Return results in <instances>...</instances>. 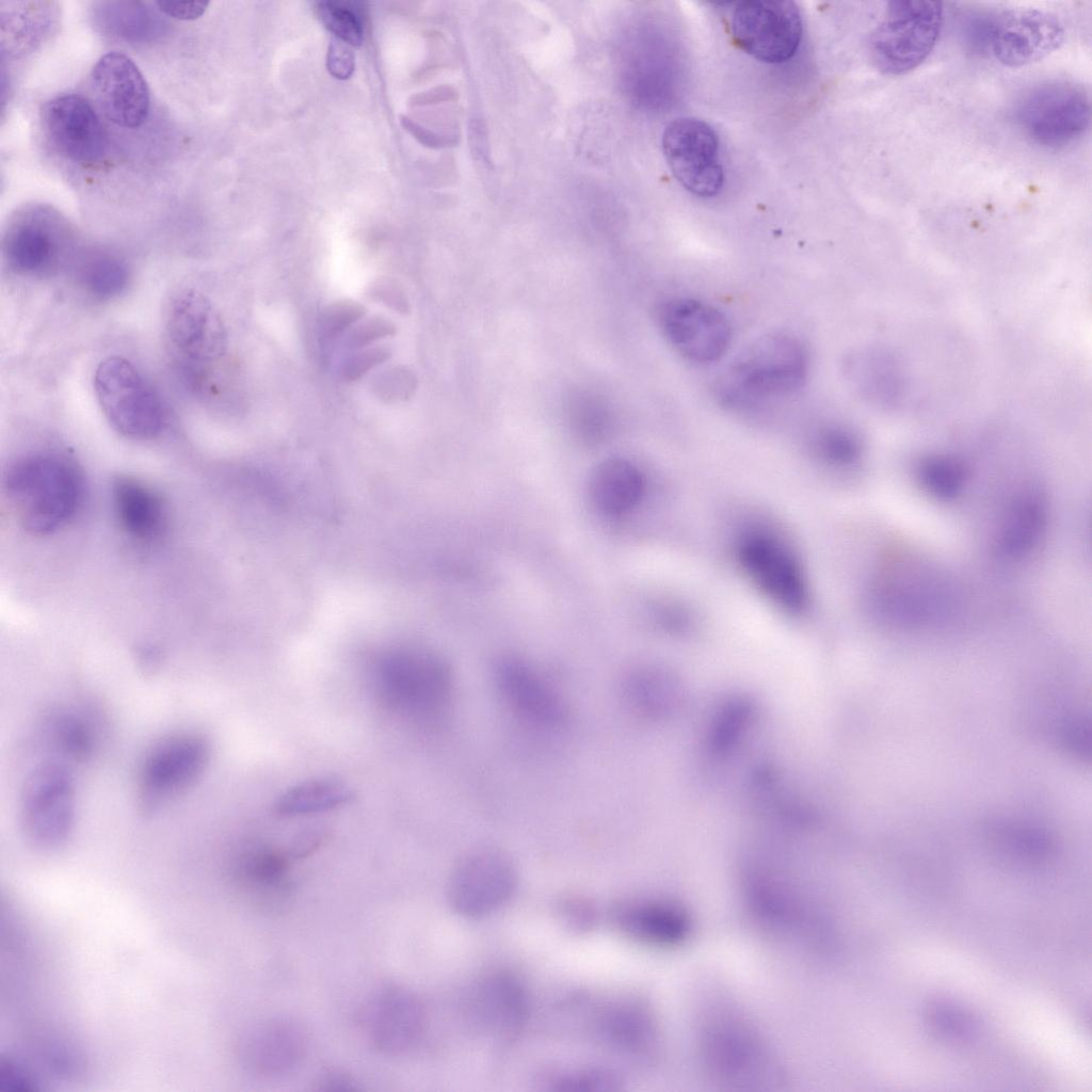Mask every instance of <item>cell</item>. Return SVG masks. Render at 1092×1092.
I'll return each instance as SVG.
<instances>
[{"mask_svg":"<svg viewBox=\"0 0 1092 1092\" xmlns=\"http://www.w3.org/2000/svg\"><path fill=\"white\" fill-rule=\"evenodd\" d=\"M809 368V353L800 338L770 333L732 362L718 381L717 398L729 411L760 414L794 397L804 387Z\"/></svg>","mask_w":1092,"mask_h":1092,"instance_id":"cell-1","label":"cell"},{"mask_svg":"<svg viewBox=\"0 0 1092 1092\" xmlns=\"http://www.w3.org/2000/svg\"><path fill=\"white\" fill-rule=\"evenodd\" d=\"M2 487L18 525L29 534L49 535L78 513L83 473L66 454L39 451L18 457L5 470Z\"/></svg>","mask_w":1092,"mask_h":1092,"instance_id":"cell-2","label":"cell"},{"mask_svg":"<svg viewBox=\"0 0 1092 1092\" xmlns=\"http://www.w3.org/2000/svg\"><path fill=\"white\" fill-rule=\"evenodd\" d=\"M952 580L927 558L910 551L887 556L870 587V605L884 623L905 629L937 624L957 606Z\"/></svg>","mask_w":1092,"mask_h":1092,"instance_id":"cell-3","label":"cell"},{"mask_svg":"<svg viewBox=\"0 0 1092 1092\" xmlns=\"http://www.w3.org/2000/svg\"><path fill=\"white\" fill-rule=\"evenodd\" d=\"M372 684L386 709L420 722L434 721L446 712L454 690L452 669L441 656L410 646L382 655Z\"/></svg>","mask_w":1092,"mask_h":1092,"instance_id":"cell-4","label":"cell"},{"mask_svg":"<svg viewBox=\"0 0 1092 1092\" xmlns=\"http://www.w3.org/2000/svg\"><path fill=\"white\" fill-rule=\"evenodd\" d=\"M75 230L55 208L28 204L4 224L2 259L9 271L29 278H50L71 266L77 256Z\"/></svg>","mask_w":1092,"mask_h":1092,"instance_id":"cell-5","label":"cell"},{"mask_svg":"<svg viewBox=\"0 0 1092 1092\" xmlns=\"http://www.w3.org/2000/svg\"><path fill=\"white\" fill-rule=\"evenodd\" d=\"M164 336L184 381L195 390L204 389L225 348L224 330L209 300L195 289L176 293L166 310Z\"/></svg>","mask_w":1092,"mask_h":1092,"instance_id":"cell-6","label":"cell"},{"mask_svg":"<svg viewBox=\"0 0 1092 1092\" xmlns=\"http://www.w3.org/2000/svg\"><path fill=\"white\" fill-rule=\"evenodd\" d=\"M93 387L105 417L123 436L150 439L164 429L166 413L161 399L130 360L121 356L101 360Z\"/></svg>","mask_w":1092,"mask_h":1092,"instance_id":"cell-7","label":"cell"},{"mask_svg":"<svg viewBox=\"0 0 1092 1092\" xmlns=\"http://www.w3.org/2000/svg\"><path fill=\"white\" fill-rule=\"evenodd\" d=\"M943 23V5L930 0L887 3L870 38V54L885 75L899 76L919 66L933 50Z\"/></svg>","mask_w":1092,"mask_h":1092,"instance_id":"cell-8","label":"cell"},{"mask_svg":"<svg viewBox=\"0 0 1092 1092\" xmlns=\"http://www.w3.org/2000/svg\"><path fill=\"white\" fill-rule=\"evenodd\" d=\"M737 561L746 578L782 610L798 614L808 605V587L793 549L775 532L760 527L742 531L736 542Z\"/></svg>","mask_w":1092,"mask_h":1092,"instance_id":"cell-9","label":"cell"},{"mask_svg":"<svg viewBox=\"0 0 1092 1092\" xmlns=\"http://www.w3.org/2000/svg\"><path fill=\"white\" fill-rule=\"evenodd\" d=\"M76 818L71 771L59 759H45L27 774L20 796L26 837L37 847L53 848L69 837Z\"/></svg>","mask_w":1092,"mask_h":1092,"instance_id":"cell-10","label":"cell"},{"mask_svg":"<svg viewBox=\"0 0 1092 1092\" xmlns=\"http://www.w3.org/2000/svg\"><path fill=\"white\" fill-rule=\"evenodd\" d=\"M209 758V742L198 734H175L158 742L140 770V810L144 815L156 814L190 789L205 772Z\"/></svg>","mask_w":1092,"mask_h":1092,"instance_id":"cell-11","label":"cell"},{"mask_svg":"<svg viewBox=\"0 0 1092 1092\" xmlns=\"http://www.w3.org/2000/svg\"><path fill=\"white\" fill-rule=\"evenodd\" d=\"M517 869L509 853L483 846L464 853L454 864L447 884L452 910L467 918L491 914L512 896Z\"/></svg>","mask_w":1092,"mask_h":1092,"instance_id":"cell-12","label":"cell"},{"mask_svg":"<svg viewBox=\"0 0 1092 1092\" xmlns=\"http://www.w3.org/2000/svg\"><path fill=\"white\" fill-rule=\"evenodd\" d=\"M1022 130L1042 146L1058 148L1075 142L1089 127L1086 93L1065 82H1049L1030 90L1015 111Z\"/></svg>","mask_w":1092,"mask_h":1092,"instance_id":"cell-13","label":"cell"},{"mask_svg":"<svg viewBox=\"0 0 1092 1092\" xmlns=\"http://www.w3.org/2000/svg\"><path fill=\"white\" fill-rule=\"evenodd\" d=\"M730 31L734 42L752 58L778 64L797 52L803 20L793 1H742L733 10Z\"/></svg>","mask_w":1092,"mask_h":1092,"instance_id":"cell-14","label":"cell"},{"mask_svg":"<svg viewBox=\"0 0 1092 1092\" xmlns=\"http://www.w3.org/2000/svg\"><path fill=\"white\" fill-rule=\"evenodd\" d=\"M664 159L676 180L700 197L716 196L724 184L720 141L714 129L694 117H680L664 129Z\"/></svg>","mask_w":1092,"mask_h":1092,"instance_id":"cell-15","label":"cell"},{"mask_svg":"<svg viewBox=\"0 0 1092 1092\" xmlns=\"http://www.w3.org/2000/svg\"><path fill=\"white\" fill-rule=\"evenodd\" d=\"M657 320L669 344L691 363H714L730 344L728 318L704 301L686 296L669 299L659 306Z\"/></svg>","mask_w":1092,"mask_h":1092,"instance_id":"cell-16","label":"cell"},{"mask_svg":"<svg viewBox=\"0 0 1092 1092\" xmlns=\"http://www.w3.org/2000/svg\"><path fill=\"white\" fill-rule=\"evenodd\" d=\"M463 1012L469 1027L479 1034L495 1041H511L527 1022V989L509 970L487 971L468 987Z\"/></svg>","mask_w":1092,"mask_h":1092,"instance_id":"cell-17","label":"cell"},{"mask_svg":"<svg viewBox=\"0 0 1092 1092\" xmlns=\"http://www.w3.org/2000/svg\"><path fill=\"white\" fill-rule=\"evenodd\" d=\"M494 678L503 702L524 721L542 729H559L568 721V706L561 693L526 661L499 659Z\"/></svg>","mask_w":1092,"mask_h":1092,"instance_id":"cell-18","label":"cell"},{"mask_svg":"<svg viewBox=\"0 0 1092 1092\" xmlns=\"http://www.w3.org/2000/svg\"><path fill=\"white\" fill-rule=\"evenodd\" d=\"M43 118L50 144L64 158L83 165L98 163L105 158L107 133L85 97L59 95L47 102Z\"/></svg>","mask_w":1092,"mask_h":1092,"instance_id":"cell-19","label":"cell"},{"mask_svg":"<svg viewBox=\"0 0 1092 1092\" xmlns=\"http://www.w3.org/2000/svg\"><path fill=\"white\" fill-rule=\"evenodd\" d=\"M1064 39L1059 18L1046 11L1019 9L994 18L990 50L1001 64L1019 67L1037 62Z\"/></svg>","mask_w":1092,"mask_h":1092,"instance_id":"cell-20","label":"cell"},{"mask_svg":"<svg viewBox=\"0 0 1092 1092\" xmlns=\"http://www.w3.org/2000/svg\"><path fill=\"white\" fill-rule=\"evenodd\" d=\"M364 1023L373 1047L379 1051L399 1056L415 1048L428 1025L423 1001L414 992L389 986L369 1002Z\"/></svg>","mask_w":1092,"mask_h":1092,"instance_id":"cell-21","label":"cell"},{"mask_svg":"<svg viewBox=\"0 0 1092 1092\" xmlns=\"http://www.w3.org/2000/svg\"><path fill=\"white\" fill-rule=\"evenodd\" d=\"M306 1028L290 1017H272L252 1026L239 1046L243 1066L252 1074L276 1078L292 1073L305 1059Z\"/></svg>","mask_w":1092,"mask_h":1092,"instance_id":"cell-22","label":"cell"},{"mask_svg":"<svg viewBox=\"0 0 1092 1092\" xmlns=\"http://www.w3.org/2000/svg\"><path fill=\"white\" fill-rule=\"evenodd\" d=\"M92 82L99 107L112 123L136 128L146 121L149 89L130 58L118 52L105 54L93 68Z\"/></svg>","mask_w":1092,"mask_h":1092,"instance_id":"cell-23","label":"cell"},{"mask_svg":"<svg viewBox=\"0 0 1092 1092\" xmlns=\"http://www.w3.org/2000/svg\"><path fill=\"white\" fill-rule=\"evenodd\" d=\"M113 509L119 528L134 541L157 540L166 526V508L160 494L144 481L121 476L112 483Z\"/></svg>","mask_w":1092,"mask_h":1092,"instance_id":"cell-24","label":"cell"},{"mask_svg":"<svg viewBox=\"0 0 1092 1092\" xmlns=\"http://www.w3.org/2000/svg\"><path fill=\"white\" fill-rule=\"evenodd\" d=\"M1048 507L1037 487L1018 492L1005 510L995 537L999 555L1022 559L1031 553L1045 534Z\"/></svg>","mask_w":1092,"mask_h":1092,"instance_id":"cell-25","label":"cell"},{"mask_svg":"<svg viewBox=\"0 0 1092 1092\" xmlns=\"http://www.w3.org/2000/svg\"><path fill=\"white\" fill-rule=\"evenodd\" d=\"M842 371L850 387L872 405L888 407L902 397V370L885 351L874 348L856 350L845 358Z\"/></svg>","mask_w":1092,"mask_h":1092,"instance_id":"cell-26","label":"cell"},{"mask_svg":"<svg viewBox=\"0 0 1092 1092\" xmlns=\"http://www.w3.org/2000/svg\"><path fill=\"white\" fill-rule=\"evenodd\" d=\"M597 1037L624 1054H640L655 1040V1026L646 1008L631 998H616L604 1005L594 1021Z\"/></svg>","mask_w":1092,"mask_h":1092,"instance_id":"cell-27","label":"cell"},{"mask_svg":"<svg viewBox=\"0 0 1092 1092\" xmlns=\"http://www.w3.org/2000/svg\"><path fill=\"white\" fill-rule=\"evenodd\" d=\"M645 482L641 470L624 459H610L592 473L589 494L595 509L607 516H621L641 500Z\"/></svg>","mask_w":1092,"mask_h":1092,"instance_id":"cell-28","label":"cell"},{"mask_svg":"<svg viewBox=\"0 0 1092 1092\" xmlns=\"http://www.w3.org/2000/svg\"><path fill=\"white\" fill-rule=\"evenodd\" d=\"M616 928L638 941L665 945L686 934L682 915L672 906L654 901H629L619 904L612 912Z\"/></svg>","mask_w":1092,"mask_h":1092,"instance_id":"cell-29","label":"cell"},{"mask_svg":"<svg viewBox=\"0 0 1092 1092\" xmlns=\"http://www.w3.org/2000/svg\"><path fill=\"white\" fill-rule=\"evenodd\" d=\"M355 799L351 786L332 777L300 782L278 796L274 810L280 817H300L330 812Z\"/></svg>","mask_w":1092,"mask_h":1092,"instance_id":"cell-30","label":"cell"},{"mask_svg":"<svg viewBox=\"0 0 1092 1092\" xmlns=\"http://www.w3.org/2000/svg\"><path fill=\"white\" fill-rule=\"evenodd\" d=\"M71 267L79 287L98 301L118 296L129 283L127 263L107 251L94 250L77 254Z\"/></svg>","mask_w":1092,"mask_h":1092,"instance_id":"cell-31","label":"cell"},{"mask_svg":"<svg viewBox=\"0 0 1092 1092\" xmlns=\"http://www.w3.org/2000/svg\"><path fill=\"white\" fill-rule=\"evenodd\" d=\"M94 19L103 32L127 42L155 39L164 29L152 11L134 1L101 2L95 9Z\"/></svg>","mask_w":1092,"mask_h":1092,"instance_id":"cell-32","label":"cell"},{"mask_svg":"<svg viewBox=\"0 0 1092 1092\" xmlns=\"http://www.w3.org/2000/svg\"><path fill=\"white\" fill-rule=\"evenodd\" d=\"M290 860L287 851L258 847L246 852L239 864V878L244 885L269 896L284 893L288 886Z\"/></svg>","mask_w":1092,"mask_h":1092,"instance_id":"cell-33","label":"cell"},{"mask_svg":"<svg viewBox=\"0 0 1092 1092\" xmlns=\"http://www.w3.org/2000/svg\"><path fill=\"white\" fill-rule=\"evenodd\" d=\"M44 733L51 745L65 758L84 760L94 749L91 726L80 716L57 710L45 720Z\"/></svg>","mask_w":1092,"mask_h":1092,"instance_id":"cell-34","label":"cell"},{"mask_svg":"<svg viewBox=\"0 0 1092 1092\" xmlns=\"http://www.w3.org/2000/svg\"><path fill=\"white\" fill-rule=\"evenodd\" d=\"M921 488L938 500H951L963 491L967 469L962 461L947 454H932L922 459L916 469Z\"/></svg>","mask_w":1092,"mask_h":1092,"instance_id":"cell-35","label":"cell"},{"mask_svg":"<svg viewBox=\"0 0 1092 1092\" xmlns=\"http://www.w3.org/2000/svg\"><path fill=\"white\" fill-rule=\"evenodd\" d=\"M621 692L627 706L639 714L655 717L667 708V686L663 677L651 669L627 672L621 682Z\"/></svg>","mask_w":1092,"mask_h":1092,"instance_id":"cell-36","label":"cell"},{"mask_svg":"<svg viewBox=\"0 0 1092 1092\" xmlns=\"http://www.w3.org/2000/svg\"><path fill=\"white\" fill-rule=\"evenodd\" d=\"M809 439L816 454L833 464L851 465L863 453L860 436L841 423L824 422L813 430Z\"/></svg>","mask_w":1092,"mask_h":1092,"instance_id":"cell-37","label":"cell"},{"mask_svg":"<svg viewBox=\"0 0 1092 1092\" xmlns=\"http://www.w3.org/2000/svg\"><path fill=\"white\" fill-rule=\"evenodd\" d=\"M541 1083L544 1090L556 1092H610L621 1089L622 1079L609 1069L588 1066L551 1071Z\"/></svg>","mask_w":1092,"mask_h":1092,"instance_id":"cell-38","label":"cell"},{"mask_svg":"<svg viewBox=\"0 0 1092 1092\" xmlns=\"http://www.w3.org/2000/svg\"><path fill=\"white\" fill-rule=\"evenodd\" d=\"M317 13L335 37L349 46L363 42V27L356 14L341 2L325 1L317 4Z\"/></svg>","mask_w":1092,"mask_h":1092,"instance_id":"cell-39","label":"cell"},{"mask_svg":"<svg viewBox=\"0 0 1092 1092\" xmlns=\"http://www.w3.org/2000/svg\"><path fill=\"white\" fill-rule=\"evenodd\" d=\"M556 915L566 930L578 934L592 930L597 920L595 906L580 896L561 898L556 905Z\"/></svg>","mask_w":1092,"mask_h":1092,"instance_id":"cell-40","label":"cell"},{"mask_svg":"<svg viewBox=\"0 0 1092 1092\" xmlns=\"http://www.w3.org/2000/svg\"><path fill=\"white\" fill-rule=\"evenodd\" d=\"M365 315V308L355 302H338L326 308L321 318L325 336L334 337Z\"/></svg>","mask_w":1092,"mask_h":1092,"instance_id":"cell-41","label":"cell"},{"mask_svg":"<svg viewBox=\"0 0 1092 1092\" xmlns=\"http://www.w3.org/2000/svg\"><path fill=\"white\" fill-rule=\"evenodd\" d=\"M390 356V350L385 347L367 349L349 357L342 366V375L348 381L359 379L373 367L382 364Z\"/></svg>","mask_w":1092,"mask_h":1092,"instance_id":"cell-42","label":"cell"},{"mask_svg":"<svg viewBox=\"0 0 1092 1092\" xmlns=\"http://www.w3.org/2000/svg\"><path fill=\"white\" fill-rule=\"evenodd\" d=\"M396 333V326L388 320L380 317L369 319L355 327L347 340L352 349H360L369 343Z\"/></svg>","mask_w":1092,"mask_h":1092,"instance_id":"cell-43","label":"cell"},{"mask_svg":"<svg viewBox=\"0 0 1092 1092\" xmlns=\"http://www.w3.org/2000/svg\"><path fill=\"white\" fill-rule=\"evenodd\" d=\"M327 69L337 79H348L354 69V55L348 44L333 37L327 50Z\"/></svg>","mask_w":1092,"mask_h":1092,"instance_id":"cell-44","label":"cell"},{"mask_svg":"<svg viewBox=\"0 0 1092 1092\" xmlns=\"http://www.w3.org/2000/svg\"><path fill=\"white\" fill-rule=\"evenodd\" d=\"M358 1082L350 1073L342 1069L327 1067L322 1070L314 1081L312 1090L323 1092H344L358 1090Z\"/></svg>","mask_w":1092,"mask_h":1092,"instance_id":"cell-45","label":"cell"},{"mask_svg":"<svg viewBox=\"0 0 1092 1092\" xmlns=\"http://www.w3.org/2000/svg\"><path fill=\"white\" fill-rule=\"evenodd\" d=\"M326 838L327 832L324 829L308 828L294 836L286 851L293 860L303 858L317 851Z\"/></svg>","mask_w":1092,"mask_h":1092,"instance_id":"cell-46","label":"cell"},{"mask_svg":"<svg viewBox=\"0 0 1092 1092\" xmlns=\"http://www.w3.org/2000/svg\"><path fill=\"white\" fill-rule=\"evenodd\" d=\"M371 295L396 311L405 314L410 310L404 292L389 279H379L371 286Z\"/></svg>","mask_w":1092,"mask_h":1092,"instance_id":"cell-47","label":"cell"},{"mask_svg":"<svg viewBox=\"0 0 1092 1092\" xmlns=\"http://www.w3.org/2000/svg\"><path fill=\"white\" fill-rule=\"evenodd\" d=\"M156 4L164 15L179 20H195L205 13L209 3L204 1H158Z\"/></svg>","mask_w":1092,"mask_h":1092,"instance_id":"cell-48","label":"cell"}]
</instances>
